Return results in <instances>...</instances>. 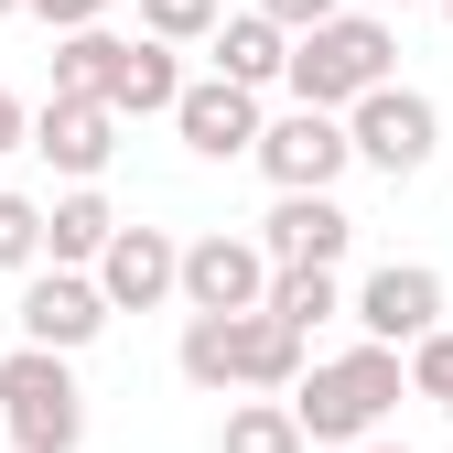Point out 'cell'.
Segmentation results:
<instances>
[{"mask_svg":"<svg viewBox=\"0 0 453 453\" xmlns=\"http://www.w3.org/2000/svg\"><path fill=\"white\" fill-rule=\"evenodd\" d=\"M280 400H292L303 442H367L388 411L411 400V378H400V346H346V357H324L313 378H292Z\"/></svg>","mask_w":453,"mask_h":453,"instance_id":"obj_1","label":"cell"},{"mask_svg":"<svg viewBox=\"0 0 453 453\" xmlns=\"http://www.w3.org/2000/svg\"><path fill=\"white\" fill-rule=\"evenodd\" d=\"M388 65H400V33H388V12H324L292 33V54H280V87H292L303 108H346L367 97Z\"/></svg>","mask_w":453,"mask_h":453,"instance_id":"obj_2","label":"cell"},{"mask_svg":"<svg viewBox=\"0 0 453 453\" xmlns=\"http://www.w3.org/2000/svg\"><path fill=\"white\" fill-rule=\"evenodd\" d=\"M184 378L195 388H292L303 378V334L280 324L270 303H249V313H195L184 324Z\"/></svg>","mask_w":453,"mask_h":453,"instance_id":"obj_3","label":"cell"},{"mask_svg":"<svg viewBox=\"0 0 453 453\" xmlns=\"http://www.w3.org/2000/svg\"><path fill=\"white\" fill-rule=\"evenodd\" d=\"M0 432H12L22 453H76L87 442L76 357H54V346H12V357H0Z\"/></svg>","mask_w":453,"mask_h":453,"instance_id":"obj_4","label":"cell"},{"mask_svg":"<svg viewBox=\"0 0 453 453\" xmlns=\"http://www.w3.org/2000/svg\"><path fill=\"white\" fill-rule=\"evenodd\" d=\"M346 151H357V162H378L388 184H411L421 162L442 151V108H432L421 87H400V76H378L367 97H346Z\"/></svg>","mask_w":453,"mask_h":453,"instance_id":"obj_5","label":"cell"},{"mask_svg":"<svg viewBox=\"0 0 453 453\" xmlns=\"http://www.w3.org/2000/svg\"><path fill=\"white\" fill-rule=\"evenodd\" d=\"M249 162L280 184V195H334V173H346V108H303L292 97V119H259V141H249Z\"/></svg>","mask_w":453,"mask_h":453,"instance_id":"obj_6","label":"cell"},{"mask_svg":"<svg viewBox=\"0 0 453 453\" xmlns=\"http://www.w3.org/2000/svg\"><path fill=\"white\" fill-rule=\"evenodd\" d=\"M108 334V292H97V270H43L22 280V346H54V357H76Z\"/></svg>","mask_w":453,"mask_h":453,"instance_id":"obj_7","label":"cell"},{"mask_svg":"<svg viewBox=\"0 0 453 453\" xmlns=\"http://www.w3.org/2000/svg\"><path fill=\"white\" fill-rule=\"evenodd\" d=\"M346 313L367 324V346H411V334L442 324V270H432V259H388V270L357 280V303H346Z\"/></svg>","mask_w":453,"mask_h":453,"instance_id":"obj_8","label":"cell"},{"mask_svg":"<svg viewBox=\"0 0 453 453\" xmlns=\"http://www.w3.org/2000/svg\"><path fill=\"white\" fill-rule=\"evenodd\" d=\"M162 119L184 130L195 162H238V151L259 141V87H238V76H195V87H173V108H162Z\"/></svg>","mask_w":453,"mask_h":453,"instance_id":"obj_9","label":"cell"},{"mask_svg":"<svg viewBox=\"0 0 453 453\" xmlns=\"http://www.w3.org/2000/svg\"><path fill=\"white\" fill-rule=\"evenodd\" d=\"M173 292H184L195 313H249V303L270 292V259H259V238H226V226H205V238H184Z\"/></svg>","mask_w":453,"mask_h":453,"instance_id":"obj_10","label":"cell"},{"mask_svg":"<svg viewBox=\"0 0 453 453\" xmlns=\"http://www.w3.org/2000/svg\"><path fill=\"white\" fill-rule=\"evenodd\" d=\"M87 270H97L108 313H151V303H173V270H184V238H162V226H108V249H97Z\"/></svg>","mask_w":453,"mask_h":453,"instance_id":"obj_11","label":"cell"},{"mask_svg":"<svg viewBox=\"0 0 453 453\" xmlns=\"http://www.w3.org/2000/svg\"><path fill=\"white\" fill-rule=\"evenodd\" d=\"M22 151H43L54 173L97 184V173H108V151H119V108H108V97H43V108H33V130H22Z\"/></svg>","mask_w":453,"mask_h":453,"instance_id":"obj_12","label":"cell"},{"mask_svg":"<svg viewBox=\"0 0 453 453\" xmlns=\"http://www.w3.org/2000/svg\"><path fill=\"white\" fill-rule=\"evenodd\" d=\"M357 249V216L334 205V195H280L270 216H259V259L280 270V259H313V270H334Z\"/></svg>","mask_w":453,"mask_h":453,"instance_id":"obj_13","label":"cell"},{"mask_svg":"<svg viewBox=\"0 0 453 453\" xmlns=\"http://www.w3.org/2000/svg\"><path fill=\"white\" fill-rule=\"evenodd\" d=\"M173 87H184V65H173V43L162 33H119V65H108V108H119V119H162V108H173Z\"/></svg>","mask_w":453,"mask_h":453,"instance_id":"obj_14","label":"cell"},{"mask_svg":"<svg viewBox=\"0 0 453 453\" xmlns=\"http://www.w3.org/2000/svg\"><path fill=\"white\" fill-rule=\"evenodd\" d=\"M216 76H238V87H280V54H292V33H280L270 12H216Z\"/></svg>","mask_w":453,"mask_h":453,"instance_id":"obj_15","label":"cell"},{"mask_svg":"<svg viewBox=\"0 0 453 453\" xmlns=\"http://www.w3.org/2000/svg\"><path fill=\"white\" fill-rule=\"evenodd\" d=\"M108 226H119V216H108V195H97V184L54 195V205H43V259H54V270H87V259L108 249Z\"/></svg>","mask_w":453,"mask_h":453,"instance_id":"obj_16","label":"cell"},{"mask_svg":"<svg viewBox=\"0 0 453 453\" xmlns=\"http://www.w3.org/2000/svg\"><path fill=\"white\" fill-rule=\"evenodd\" d=\"M259 303L292 324V334H313V324H334V313H346V280H334V270H313V259H280Z\"/></svg>","mask_w":453,"mask_h":453,"instance_id":"obj_17","label":"cell"},{"mask_svg":"<svg viewBox=\"0 0 453 453\" xmlns=\"http://www.w3.org/2000/svg\"><path fill=\"white\" fill-rule=\"evenodd\" d=\"M216 453H313V442H303V421H292V400H280V388H259V400H238V411H226V432H216Z\"/></svg>","mask_w":453,"mask_h":453,"instance_id":"obj_18","label":"cell"},{"mask_svg":"<svg viewBox=\"0 0 453 453\" xmlns=\"http://www.w3.org/2000/svg\"><path fill=\"white\" fill-rule=\"evenodd\" d=\"M108 65H119V33L108 22L54 33V97H108Z\"/></svg>","mask_w":453,"mask_h":453,"instance_id":"obj_19","label":"cell"},{"mask_svg":"<svg viewBox=\"0 0 453 453\" xmlns=\"http://www.w3.org/2000/svg\"><path fill=\"white\" fill-rule=\"evenodd\" d=\"M400 378H411V400H432V411L453 421V324L411 334V346H400Z\"/></svg>","mask_w":453,"mask_h":453,"instance_id":"obj_20","label":"cell"},{"mask_svg":"<svg viewBox=\"0 0 453 453\" xmlns=\"http://www.w3.org/2000/svg\"><path fill=\"white\" fill-rule=\"evenodd\" d=\"M33 259H43V205L0 195V270H33Z\"/></svg>","mask_w":453,"mask_h":453,"instance_id":"obj_21","label":"cell"},{"mask_svg":"<svg viewBox=\"0 0 453 453\" xmlns=\"http://www.w3.org/2000/svg\"><path fill=\"white\" fill-rule=\"evenodd\" d=\"M216 12H226V0H141V22H151L162 43H205V33H216Z\"/></svg>","mask_w":453,"mask_h":453,"instance_id":"obj_22","label":"cell"},{"mask_svg":"<svg viewBox=\"0 0 453 453\" xmlns=\"http://www.w3.org/2000/svg\"><path fill=\"white\" fill-rule=\"evenodd\" d=\"M33 22H54V33H76V22H108V0H22Z\"/></svg>","mask_w":453,"mask_h":453,"instance_id":"obj_23","label":"cell"},{"mask_svg":"<svg viewBox=\"0 0 453 453\" xmlns=\"http://www.w3.org/2000/svg\"><path fill=\"white\" fill-rule=\"evenodd\" d=\"M259 12H270L280 33H303V22H324V12H346V0H259Z\"/></svg>","mask_w":453,"mask_h":453,"instance_id":"obj_24","label":"cell"},{"mask_svg":"<svg viewBox=\"0 0 453 453\" xmlns=\"http://www.w3.org/2000/svg\"><path fill=\"white\" fill-rule=\"evenodd\" d=\"M22 130H33V108H22L12 87H0V151H22Z\"/></svg>","mask_w":453,"mask_h":453,"instance_id":"obj_25","label":"cell"},{"mask_svg":"<svg viewBox=\"0 0 453 453\" xmlns=\"http://www.w3.org/2000/svg\"><path fill=\"white\" fill-rule=\"evenodd\" d=\"M346 453H411V442H346Z\"/></svg>","mask_w":453,"mask_h":453,"instance_id":"obj_26","label":"cell"},{"mask_svg":"<svg viewBox=\"0 0 453 453\" xmlns=\"http://www.w3.org/2000/svg\"><path fill=\"white\" fill-rule=\"evenodd\" d=\"M378 12H421V0H378Z\"/></svg>","mask_w":453,"mask_h":453,"instance_id":"obj_27","label":"cell"},{"mask_svg":"<svg viewBox=\"0 0 453 453\" xmlns=\"http://www.w3.org/2000/svg\"><path fill=\"white\" fill-rule=\"evenodd\" d=\"M12 12H22V0H0V22H12Z\"/></svg>","mask_w":453,"mask_h":453,"instance_id":"obj_28","label":"cell"},{"mask_svg":"<svg viewBox=\"0 0 453 453\" xmlns=\"http://www.w3.org/2000/svg\"><path fill=\"white\" fill-rule=\"evenodd\" d=\"M442 22H453V0H442Z\"/></svg>","mask_w":453,"mask_h":453,"instance_id":"obj_29","label":"cell"}]
</instances>
